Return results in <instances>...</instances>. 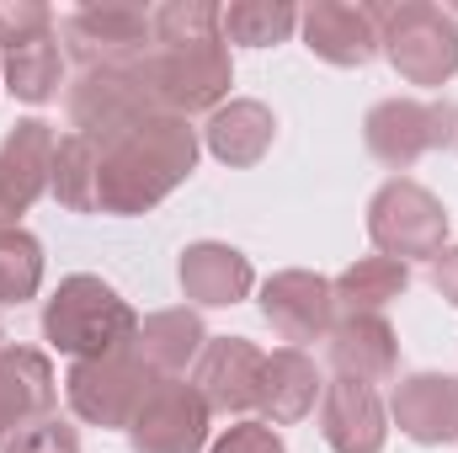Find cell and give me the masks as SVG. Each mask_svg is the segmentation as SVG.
I'll list each match as a JSON object with an SVG mask.
<instances>
[{
  "label": "cell",
  "instance_id": "cell-1",
  "mask_svg": "<svg viewBox=\"0 0 458 453\" xmlns=\"http://www.w3.org/2000/svg\"><path fill=\"white\" fill-rule=\"evenodd\" d=\"M155 16V48L139 59V75L160 113L192 117L219 113L234 86V64L225 48V5L214 0H165Z\"/></svg>",
  "mask_w": 458,
  "mask_h": 453
},
{
  "label": "cell",
  "instance_id": "cell-2",
  "mask_svg": "<svg viewBox=\"0 0 458 453\" xmlns=\"http://www.w3.org/2000/svg\"><path fill=\"white\" fill-rule=\"evenodd\" d=\"M198 171V128L176 113H155L113 139L97 160V214H149Z\"/></svg>",
  "mask_w": 458,
  "mask_h": 453
},
{
  "label": "cell",
  "instance_id": "cell-3",
  "mask_svg": "<svg viewBox=\"0 0 458 453\" xmlns=\"http://www.w3.org/2000/svg\"><path fill=\"white\" fill-rule=\"evenodd\" d=\"M133 331H139L133 304L97 272H70L54 288V299L43 304V341L75 363L133 346Z\"/></svg>",
  "mask_w": 458,
  "mask_h": 453
},
{
  "label": "cell",
  "instance_id": "cell-4",
  "mask_svg": "<svg viewBox=\"0 0 458 453\" xmlns=\"http://www.w3.org/2000/svg\"><path fill=\"white\" fill-rule=\"evenodd\" d=\"M378 21V54L405 86H448L458 75V21L432 0L368 5Z\"/></svg>",
  "mask_w": 458,
  "mask_h": 453
},
{
  "label": "cell",
  "instance_id": "cell-5",
  "mask_svg": "<svg viewBox=\"0 0 458 453\" xmlns=\"http://www.w3.org/2000/svg\"><path fill=\"white\" fill-rule=\"evenodd\" d=\"M64 113H70V133L107 150L128 128H139L144 117L160 113V102L149 97L139 64H102V70L75 75V86L64 91Z\"/></svg>",
  "mask_w": 458,
  "mask_h": 453
},
{
  "label": "cell",
  "instance_id": "cell-6",
  "mask_svg": "<svg viewBox=\"0 0 458 453\" xmlns=\"http://www.w3.org/2000/svg\"><path fill=\"white\" fill-rule=\"evenodd\" d=\"M368 240L378 245V256H394L405 267L411 261H432L448 245V209L421 182L394 176L368 203Z\"/></svg>",
  "mask_w": 458,
  "mask_h": 453
},
{
  "label": "cell",
  "instance_id": "cell-7",
  "mask_svg": "<svg viewBox=\"0 0 458 453\" xmlns=\"http://www.w3.org/2000/svg\"><path fill=\"white\" fill-rule=\"evenodd\" d=\"M155 389V373L144 368V357L133 346L107 352V357H81L64 373V400L86 427L102 432H128L133 411L144 406V395Z\"/></svg>",
  "mask_w": 458,
  "mask_h": 453
},
{
  "label": "cell",
  "instance_id": "cell-8",
  "mask_svg": "<svg viewBox=\"0 0 458 453\" xmlns=\"http://www.w3.org/2000/svg\"><path fill=\"white\" fill-rule=\"evenodd\" d=\"M362 144L373 160L389 171H411L432 150L458 144V107L454 102H416V97H389L362 117Z\"/></svg>",
  "mask_w": 458,
  "mask_h": 453
},
{
  "label": "cell",
  "instance_id": "cell-9",
  "mask_svg": "<svg viewBox=\"0 0 458 453\" xmlns=\"http://www.w3.org/2000/svg\"><path fill=\"white\" fill-rule=\"evenodd\" d=\"M59 38L81 59V70L139 64L155 48V16L144 5H75L59 21Z\"/></svg>",
  "mask_w": 458,
  "mask_h": 453
},
{
  "label": "cell",
  "instance_id": "cell-10",
  "mask_svg": "<svg viewBox=\"0 0 458 453\" xmlns=\"http://www.w3.org/2000/svg\"><path fill=\"white\" fill-rule=\"evenodd\" d=\"M208 422L214 411L203 406L192 379H155L144 406L128 422L133 453H203L208 449Z\"/></svg>",
  "mask_w": 458,
  "mask_h": 453
},
{
  "label": "cell",
  "instance_id": "cell-11",
  "mask_svg": "<svg viewBox=\"0 0 458 453\" xmlns=\"http://www.w3.org/2000/svg\"><path fill=\"white\" fill-rule=\"evenodd\" d=\"M261 315L288 346H304V341H326L336 326V294H331V278L320 272H304V267H288V272H272L261 283Z\"/></svg>",
  "mask_w": 458,
  "mask_h": 453
},
{
  "label": "cell",
  "instance_id": "cell-12",
  "mask_svg": "<svg viewBox=\"0 0 458 453\" xmlns=\"http://www.w3.org/2000/svg\"><path fill=\"white\" fill-rule=\"evenodd\" d=\"M261 368H267V352L245 337H208L198 368H192V384L203 395V406L214 416H245L256 411V395H261Z\"/></svg>",
  "mask_w": 458,
  "mask_h": 453
},
{
  "label": "cell",
  "instance_id": "cell-13",
  "mask_svg": "<svg viewBox=\"0 0 458 453\" xmlns=\"http://www.w3.org/2000/svg\"><path fill=\"white\" fill-rule=\"evenodd\" d=\"M54 406H59L54 363H48L43 352H32V346L5 341V346H0V449H5L21 427L54 416Z\"/></svg>",
  "mask_w": 458,
  "mask_h": 453
},
{
  "label": "cell",
  "instance_id": "cell-14",
  "mask_svg": "<svg viewBox=\"0 0 458 453\" xmlns=\"http://www.w3.org/2000/svg\"><path fill=\"white\" fill-rule=\"evenodd\" d=\"M299 27H304V48L336 70H362L378 59V21L368 5L315 0L310 11H299Z\"/></svg>",
  "mask_w": 458,
  "mask_h": 453
},
{
  "label": "cell",
  "instance_id": "cell-15",
  "mask_svg": "<svg viewBox=\"0 0 458 453\" xmlns=\"http://www.w3.org/2000/svg\"><path fill=\"white\" fill-rule=\"evenodd\" d=\"M389 416L421 449L458 443V379L454 373H411V379H400L389 389Z\"/></svg>",
  "mask_w": 458,
  "mask_h": 453
},
{
  "label": "cell",
  "instance_id": "cell-16",
  "mask_svg": "<svg viewBox=\"0 0 458 453\" xmlns=\"http://www.w3.org/2000/svg\"><path fill=\"white\" fill-rule=\"evenodd\" d=\"M320 438L331 453H378L389 438L378 389L357 379H331L320 395Z\"/></svg>",
  "mask_w": 458,
  "mask_h": 453
},
{
  "label": "cell",
  "instance_id": "cell-17",
  "mask_svg": "<svg viewBox=\"0 0 458 453\" xmlns=\"http://www.w3.org/2000/svg\"><path fill=\"white\" fill-rule=\"evenodd\" d=\"M176 283L192 299V310H229V304L250 299L256 272H250V256H240L234 245H225V240H198V245L182 251Z\"/></svg>",
  "mask_w": 458,
  "mask_h": 453
},
{
  "label": "cell",
  "instance_id": "cell-18",
  "mask_svg": "<svg viewBox=\"0 0 458 453\" xmlns=\"http://www.w3.org/2000/svg\"><path fill=\"white\" fill-rule=\"evenodd\" d=\"M326 395V379L315 368V357L304 346H277L261 368V395H256V411L267 427H293L304 422Z\"/></svg>",
  "mask_w": 458,
  "mask_h": 453
},
{
  "label": "cell",
  "instance_id": "cell-19",
  "mask_svg": "<svg viewBox=\"0 0 458 453\" xmlns=\"http://www.w3.org/2000/svg\"><path fill=\"white\" fill-rule=\"evenodd\" d=\"M331 368L336 379H357V384H384L400 368V341L384 315H342L331 326Z\"/></svg>",
  "mask_w": 458,
  "mask_h": 453
},
{
  "label": "cell",
  "instance_id": "cell-20",
  "mask_svg": "<svg viewBox=\"0 0 458 453\" xmlns=\"http://www.w3.org/2000/svg\"><path fill=\"white\" fill-rule=\"evenodd\" d=\"M203 346H208V331H203V315H198L192 304H182V310H155V315H144L139 331H133V352L144 357V368H149L155 379H182V373L203 357Z\"/></svg>",
  "mask_w": 458,
  "mask_h": 453
},
{
  "label": "cell",
  "instance_id": "cell-21",
  "mask_svg": "<svg viewBox=\"0 0 458 453\" xmlns=\"http://www.w3.org/2000/svg\"><path fill=\"white\" fill-rule=\"evenodd\" d=\"M272 139H277V117H272L267 102H250V97L225 102L219 113H208V128H203L208 155H214L219 166H234V171L267 160Z\"/></svg>",
  "mask_w": 458,
  "mask_h": 453
},
{
  "label": "cell",
  "instance_id": "cell-22",
  "mask_svg": "<svg viewBox=\"0 0 458 453\" xmlns=\"http://www.w3.org/2000/svg\"><path fill=\"white\" fill-rule=\"evenodd\" d=\"M54 150H59V133H54V123H43V117H21V123L5 128L0 171H5V182L16 187V198H21L27 209H32V203L48 192V182H54Z\"/></svg>",
  "mask_w": 458,
  "mask_h": 453
},
{
  "label": "cell",
  "instance_id": "cell-23",
  "mask_svg": "<svg viewBox=\"0 0 458 453\" xmlns=\"http://www.w3.org/2000/svg\"><path fill=\"white\" fill-rule=\"evenodd\" d=\"M405 288H411V267L394 256H362L331 283L342 315H384V304H394Z\"/></svg>",
  "mask_w": 458,
  "mask_h": 453
},
{
  "label": "cell",
  "instance_id": "cell-24",
  "mask_svg": "<svg viewBox=\"0 0 458 453\" xmlns=\"http://www.w3.org/2000/svg\"><path fill=\"white\" fill-rule=\"evenodd\" d=\"M64 86V54H59V32H43L21 48L5 54V91L27 107H43L54 102Z\"/></svg>",
  "mask_w": 458,
  "mask_h": 453
},
{
  "label": "cell",
  "instance_id": "cell-25",
  "mask_svg": "<svg viewBox=\"0 0 458 453\" xmlns=\"http://www.w3.org/2000/svg\"><path fill=\"white\" fill-rule=\"evenodd\" d=\"M225 43H240V48H277L293 38L299 27V5L293 0H229L225 16Z\"/></svg>",
  "mask_w": 458,
  "mask_h": 453
},
{
  "label": "cell",
  "instance_id": "cell-26",
  "mask_svg": "<svg viewBox=\"0 0 458 453\" xmlns=\"http://www.w3.org/2000/svg\"><path fill=\"white\" fill-rule=\"evenodd\" d=\"M97 160H102V150H97L91 139H81V133H59L48 192H54L70 214H97Z\"/></svg>",
  "mask_w": 458,
  "mask_h": 453
},
{
  "label": "cell",
  "instance_id": "cell-27",
  "mask_svg": "<svg viewBox=\"0 0 458 453\" xmlns=\"http://www.w3.org/2000/svg\"><path fill=\"white\" fill-rule=\"evenodd\" d=\"M38 288H43V245H38V235H27V229L0 235V310L38 299Z\"/></svg>",
  "mask_w": 458,
  "mask_h": 453
},
{
  "label": "cell",
  "instance_id": "cell-28",
  "mask_svg": "<svg viewBox=\"0 0 458 453\" xmlns=\"http://www.w3.org/2000/svg\"><path fill=\"white\" fill-rule=\"evenodd\" d=\"M54 32V11L43 0H0V48H21L32 38Z\"/></svg>",
  "mask_w": 458,
  "mask_h": 453
},
{
  "label": "cell",
  "instance_id": "cell-29",
  "mask_svg": "<svg viewBox=\"0 0 458 453\" xmlns=\"http://www.w3.org/2000/svg\"><path fill=\"white\" fill-rule=\"evenodd\" d=\"M0 453H81V438H75V427H64L59 416H43V422L21 427Z\"/></svg>",
  "mask_w": 458,
  "mask_h": 453
},
{
  "label": "cell",
  "instance_id": "cell-30",
  "mask_svg": "<svg viewBox=\"0 0 458 453\" xmlns=\"http://www.w3.org/2000/svg\"><path fill=\"white\" fill-rule=\"evenodd\" d=\"M208 453H288V443H283V432L267 427V422H234Z\"/></svg>",
  "mask_w": 458,
  "mask_h": 453
},
{
  "label": "cell",
  "instance_id": "cell-31",
  "mask_svg": "<svg viewBox=\"0 0 458 453\" xmlns=\"http://www.w3.org/2000/svg\"><path fill=\"white\" fill-rule=\"evenodd\" d=\"M432 288L458 310V245H443V251L432 256Z\"/></svg>",
  "mask_w": 458,
  "mask_h": 453
},
{
  "label": "cell",
  "instance_id": "cell-32",
  "mask_svg": "<svg viewBox=\"0 0 458 453\" xmlns=\"http://www.w3.org/2000/svg\"><path fill=\"white\" fill-rule=\"evenodd\" d=\"M21 214H27V203L16 198V187H11V182H5V171H0V235L21 229Z\"/></svg>",
  "mask_w": 458,
  "mask_h": 453
},
{
  "label": "cell",
  "instance_id": "cell-33",
  "mask_svg": "<svg viewBox=\"0 0 458 453\" xmlns=\"http://www.w3.org/2000/svg\"><path fill=\"white\" fill-rule=\"evenodd\" d=\"M443 11H448V16H454V21H458V5H443Z\"/></svg>",
  "mask_w": 458,
  "mask_h": 453
},
{
  "label": "cell",
  "instance_id": "cell-34",
  "mask_svg": "<svg viewBox=\"0 0 458 453\" xmlns=\"http://www.w3.org/2000/svg\"><path fill=\"white\" fill-rule=\"evenodd\" d=\"M0 346H5V331H0Z\"/></svg>",
  "mask_w": 458,
  "mask_h": 453
}]
</instances>
